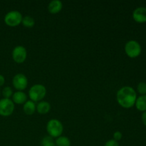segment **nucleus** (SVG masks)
Listing matches in <instances>:
<instances>
[{
    "mask_svg": "<svg viewBox=\"0 0 146 146\" xmlns=\"http://www.w3.org/2000/svg\"><path fill=\"white\" fill-rule=\"evenodd\" d=\"M117 101L123 108H132L135 104L137 94L135 90L130 86H124L117 92Z\"/></svg>",
    "mask_w": 146,
    "mask_h": 146,
    "instance_id": "f257e3e1",
    "label": "nucleus"
},
{
    "mask_svg": "<svg viewBox=\"0 0 146 146\" xmlns=\"http://www.w3.org/2000/svg\"><path fill=\"white\" fill-rule=\"evenodd\" d=\"M46 131L51 138H58L62 134L64 127L58 120L51 119L47 123Z\"/></svg>",
    "mask_w": 146,
    "mask_h": 146,
    "instance_id": "f03ea898",
    "label": "nucleus"
},
{
    "mask_svg": "<svg viewBox=\"0 0 146 146\" xmlns=\"http://www.w3.org/2000/svg\"><path fill=\"white\" fill-rule=\"evenodd\" d=\"M46 94V89L44 86L41 84H35L30 88L29 91V96L33 102H37L45 97Z\"/></svg>",
    "mask_w": 146,
    "mask_h": 146,
    "instance_id": "7ed1b4c3",
    "label": "nucleus"
},
{
    "mask_svg": "<svg viewBox=\"0 0 146 146\" xmlns=\"http://www.w3.org/2000/svg\"><path fill=\"white\" fill-rule=\"evenodd\" d=\"M125 51L127 56L130 58H136L141 54V46L138 41L131 40L125 44Z\"/></svg>",
    "mask_w": 146,
    "mask_h": 146,
    "instance_id": "20e7f679",
    "label": "nucleus"
},
{
    "mask_svg": "<svg viewBox=\"0 0 146 146\" xmlns=\"http://www.w3.org/2000/svg\"><path fill=\"white\" fill-rule=\"evenodd\" d=\"M22 15L18 11H11L4 17V22L9 27H17L22 21Z\"/></svg>",
    "mask_w": 146,
    "mask_h": 146,
    "instance_id": "39448f33",
    "label": "nucleus"
},
{
    "mask_svg": "<svg viewBox=\"0 0 146 146\" xmlns=\"http://www.w3.org/2000/svg\"><path fill=\"white\" fill-rule=\"evenodd\" d=\"M14 110V104L11 99L2 98L0 100V115L7 117L13 113Z\"/></svg>",
    "mask_w": 146,
    "mask_h": 146,
    "instance_id": "423d86ee",
    "label": "nucleus"
},
{
    "mask_svg": "<svg viewBox=\"0 0 146 146\" xmlns=\"http://www.w3.org/2000/svg\"><path fill=\"white\" fill-rule=\"evenodd\" d=\"M13 86L19 91H21L25 89L28 85L27 78L22 74H18L13 78Z\"/></svg>",
    "mask_w": 146,
    "mask_h": 146,
    "instance_id": "0eeeda50",
    "label": "nucleus"
},
{
    "mask_svg": "<svg viewBox=\"0 0 146 146\" xmlns=\"http://www.w3.org/2000/svg\"><path fill=\"white\" fill-rule=\"evenodd\" d=\"M27 52L26 48L22 46L15 47L12 51V58L16 63L21 64L24 62L27 58Z\"/></svg>",
    "mask_w": 146,
    "mask_h": 146,
    "instance_id": "6e6552de",
    "label": "nucleus"
},
{
    "mask_svg": "<svg viewBox=\"0 0 146 146\" xmlns=\"http://www.w3.org/2000/svg\"><path fill=\"white\" fill-rule=\"evenodd\" d=\"M133 19L136 22L143 24L146 22V8L138 7L135 9L133 12Z\"/></svg>",
    "mask_w": 146,
    "mask_h": 146,
    "instance_id": "1a4fd4ad",
    "label": "nucleus"
},
{
    "mask_svg": "<svg viewBox=\"0 0 146 146\" xmlns=\"http://www.w3.org/2000/svg\"><path fill=\"white\" fill-rule=\"evenodd\" d=\"M62 2L59 0H53L49 3L48 6V9L51 14H55L59 12L62 9Z\"/></svg>",
    "mask_w": 146,
    "mask_h": 146,
    "instance_id": "9d476101",
    "label": "nucleus"
},
{
    "mask_svg": "<svg viewBox=\"0 0 146 146\" xmlns=\"http://www.w3.org/2000/svg\"><path fill=\"white\" fill-rule=\"evenodd\" d=\"M12 98L14 104L15 103L17 104H24L27 101V95L22 91H17L13 94Z\"/></svg>",
    "mask_w": 146,
    "mask_h": 146,
    "instance_id": "9b49d317",
    "label": "nucleus"
},
{
    "mask_svg": "<svg viewBox=\"0 0 146 146\" xmlns=\"http://www.w3.org/2000/svg\"><path fill=\"white\" fill-rule=\"evenodd\" d=\"M135 107L140 111H146V95H143L137 98L135 101Z\"/></svg>",
    "mask_w": 146,
    "mask_h": 146,
    "instance_id": "f8f14e48",
    "label": "nucleus"
},
{
    "mask_svg": "<svg viewBox=\"0 0 146 146\" xmlns=\"http://www.w3.org/2000/svg\"><path fill=\"white\" fill-rule=\"evenodd\" d=\"M23 108H24V113L27 115H31L34 113L36 109V107L35 104L32 101H27L24 104Z\"/></svg>",
    "mask_w": 146,
    "mask_h": 146,
    "instance_id": "ddd939ff",
    "label": "nucleus"
},
{
    "mask_svg": "<svg viewBox=\"0 0 146 146\" xmlns=\"http://www.w3.org/2000/svg\"><path fill=\"white\" fill-rule=\"evenodd\" d=\"M51 109V106L46 101H41L38 103L36 106V110L38 113L40 114H46L49 112Z\"/></svg>",
    "mask_w": 146,
    "mask_h": 146,
    "instance_id": "4468645a",
    "label": "nucleus"
},
{
    "mask_svg": "<svg viewBox=\"0 0 146 146\" xmlns=\"http://www.w3.org/2000/svg\"><path fill=\"white\" fill-rule=\"evenodd\" d=\"M56 146H70L71 141L67 137L60 136L56 140Z\"/></svg>",
    "mask_w": 146,
    "mask_h": 146,
    "instance_id": "2eb2a0df",
    "label": "nucleus"
},
{
    "mask_svg": "<svg viewBox=\"0 0 146 146\" xmlns=\"http://www.w3.org/2000/svg\"><path fill=\"white\" fill-rule=\"evenodd\" d=\"M21 23L27 28H31V27H33L34 26L35 21H34V19L32 17H29V16H27V17H24L22 19Z\"/></svg>",
    "mask_w": 146,
    "mask_h": 146,
    "instance_id": "dca6fc26",
    "label": "nucleus"
},
{
    "mask_svg": "<svg viewBox=\"0 0 146 146\" xmlns=\"http://www.w3.org/2000/svg\"><path fill=\"white\" fill-rule=\"evenodd\" d=\"M41 146H56L55 142L51 136H46L41 141Z\"/></svg>",
    "mask_w": 146,
    "mask_h": 146,
    "instance_id": "f3484780",
    "label": "nucleus"
},
{
    "mask_svg": "<svg viewBox=\"0 0 146 146\" xmlns=\"http://www.w3.org/2000/svg\"><path fill=\"white\" fill-rule=\"evenodd\" d=\"M2 95L4 97V98H9V99L10 97L13 96V91L11 88L10 87L7 86L2 90Z\"/></svg>",
    "mask_w": 146,
    "mask_h": 146,
    "instance_id": "a211bd4d",
    "label": "nucleus"
},
{
    "mask_svg": "<svg viewBox=\"0 0 146 146\" xmlns=\"http://www.w3.org/2000/svg\"><path fill=\"white\" fill-rule=\"evenodd\" d=\"M137 90L141 96L146 95V83L141 82L137 86Z\"/></svg>",
    "mask_w": 146,
    "mask_h": 146,
    "instance_id": "6ab92c4d",
    "label": "nucleus"
},
{
    "mask_svg": "<svg viewBox=\"0 0 146 146\" xmlns=\"http://www.w3.org/2000/svg\"><path fill=\"white\" fill-rule=\"evenodd\" d=\"M122 137L123 135L120 131H116V132H115L113 133V140L114 141H117V142H118V141H120V140H121Z\"/></svg>",
    "mask_w": 146,
    "mask_h": 146,
    "instance_id": "aec40b11",
    "label": "nucleus"
},
{
    "mask_svg": "<svg viewBox=\"0 0 146 146\" xmlns=\"http://www.w3.org/2000/svg\"><path fill=\"white\" fill-rule=\"evenodd\" d=\"M104 146H119V144L117 141H114V140H109L106 143L105 145Z\"/></svg>",
    "mask_w": 146,
    "mask_h": 146,
    "instance_id": "412c9836",
    "label": "nucleus"
},
{
    "mask_svg": "<svg viewBox=\"0 0 146 146\" xmlns=\"http://www.w3.org/2000/svg\"><path fill=\"white\" fill-rule=\"evenodd\" d=\"M141 119H142L143 123L144 125L146 126V111L143 112V113L142 114V116H141Z\"/></svg>",
    "mask_w": 146,
    "mask_h": 146,
    "instance_id": "4be33fe9",
    "label": "nucleus"
},
{
    "mask_svg": "<svg viewBox=\"0 0 146 146\" xmlns=\"http://www.w3.org/2000/svg\"><path fill=\"white\" fill-rule=\"evenodd\" d=\"M4 82H5V78L2 75L0 74V86H2L4 84Z\"/></svg>",
    "mask_w": 146,
    "mask_h": 146,
    "instance_id": "5701e85b",
    "label": "nucleus"
},
{
    "mask_svg": "<svg viewBox=\"0 0 146 146\" xmlns=\"http://www.w3.org/2000/svg\"><path fill=\"white\" fill-rule=\"evenodd\" d=\"M0 94H1V91H0Z\"/></svg>",
    "mask_w": 146,
    "mask_h": 146,
    "instance_id": "b1692460",
    "label": "nucleus"
}]
</instances>
